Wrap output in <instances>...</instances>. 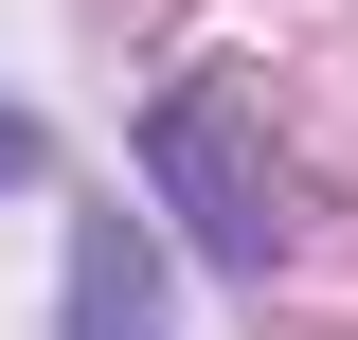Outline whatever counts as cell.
<instances>
[{
  "instance_id": "7a4b0ae2",
  "label": "cell",
  "mask_w": 358,
  "mask_h": 340,
  "mask_svg": "<svg viewBox=\"0 0 358 340\" xmlns=\"http://www.w3.org/2000/svg\"><path fill=\"white\" fill-rule=\"evenodd\" d=\"M54 340H162V251L126 215H72V269H54Z\"/></svg>"
},
{
  "instance_id": "3957f363",
  "label": "cell",
  "mask_w": 358,
  "mask_h": 340,
  "mask_svg": "<svg viewBox=\"0 0 358 340\" xmlns=\"http://www.w3.org/2000/svg\"><path fill=\"white\" fill-rule=\"evenodd\" d=\"M0 179H54V126H36V108H0Z\"/></svg>"
},
{
  "instance_id": "6da1fadb",
  "label": "cell",
  "mask_w": 358,
  "mask_h": 340,
  "mask_svg": "<svg viewBox=\"0 0 358 340\" xmlns=\"http://www.w3.org/2000/svg\"><path fill=\"white\" fill-rule=\"evenodd\" d=\"M143 197H162L179 233L233 269V287H268V269L305 251V215H287V162H268V72L197 54V72L143 108Z\"/></svg>"
}]
</instances>
